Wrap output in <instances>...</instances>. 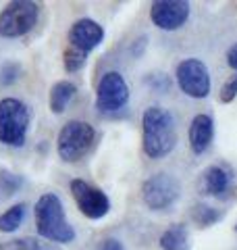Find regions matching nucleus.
Masks as SVG:
<instances>
[{
  "label": "nucleus",
  "instance_id": "1",
  "mask_svg": "<svg viewBox=\"0 0 237 250\" xmlns=\"http://www.w3.org/2000/svg\"><path fill=\"white\" fill-rule=\"evenodd\" d=\"M141 131H144V152L150 159H162L177 144V127L173 115L162 106H148L141 117Z\"/></svg>",
  "mask_w": 237,
  "mask_h": 250
},
{
  "label": "nucleus",
  "instance_id": "2",
  "mask_svg": "<svg viewBox=\"0 0 237 250\" xmlns=\"http://www.w3.org/2000/svg\"><path fill=\"white\" fill-rule=\"evenodd\" d=\"M36 215V229L42 238L59 244H69L75 240V229L69 225L65 217V208L57 194H44L40 196L34 208Z\"/></svg>",
  "mask_w": 237,
  "mask_h": 250
},
{
  "label": "nucleus",
  "instance_id": "3",
  "mask_svg": "<svg viewBox=\"0 0 237 250\" xmlns=\"http://www.w3.org/2000/svg\"><path fill=\"white\" fill-rule=\"evenodd\" d=\"M104 40V29L98 21L90 17L77 19L69 29V44L65 50V69L69 73L79 71L85 65L88 54L98 48L100 42Z\"/></svg>",
  "mask_w": 237,
  "mask_h": 250
},
{
  "label": "nucleus",
  "instance_id": "4",
  "mask_svg": "<svg viewBox=\"0 0 237 250\" xmlns=\"http://www.w3.org/2000/svg\"><path fill=\"white\" fill-rule=\"evenodd\" d=\"M94 140H96V129L88 121H69L62 125L57 140L59 156L65 163H75L83 159L92 150Z\"/></svg>",
  "mask_w": 237,
  "mask_h": 250
},
{
  "label": "nucleus",
  "instance_id": "5",
  "mask_svg": "<svg viewBox=\"0 0 237 250\" xmlns=\"http://www.w3.org/2000/svg\"><path fill=\"white\" fill-rule=\"evenodd\" d=\"M29 129V108L17 98L0 100V142L6 146H23Z\"/></svg>",
  "mask_w": 237,
  "mask_h": 250
},
{
  "label": "nucleus",
  "instance_id": "6",
  "mask_svg": "<svg viewBox=\"0 0 237 250\" xmlns=\"http://www.w3.org/2000/svg\"><path fill=\"white\" fill-rule=\"evenodd\" d=\"M40 17V6L31 0H15L0 11V36L21 38L29 34Z\"/></svg>",
  "mask_w": 237,
  "mask_h": 250
},
{
  "label": "nucleus",
  "instance_id": "7",
  "mask_svg": "<svg viewBox=\"0 0 237 250\" xmlns=\"http://www.w3.org/2000/svg\"><path fill=\"white\" fill-rule=\"evenodd\" d=\"M181 196V184L171 173H154L141 186V198L150 210H167Z\"/></svg>",
  "mask_w": 237,
  "mask_h": 250
},
{
  "label": "nucleus",
  "instance_id": "8",
  "mask_svg": "<svg viewBox=\"0 0 237 250\" xmlns=\"http://www.w3.org/2000/svg\"><path fill=\"white\" fill-rule=\"evenodd\" d=\"M129 103V85L118 71H106L96 88V108L100 113H117Z\"/></svg>",
  "mask_w": 237,
  "mask_h": 250
},
{
  "label": "nucleus",
  "instance_id": "9",
  "mask_svg": "<svg viewBox=\"0 0 237 250\" xmlns=\"http://www.w3.org/2000/svg\"><path fill=\"white\" fill-rule=\"evenodd\" d=\"M177 83L189 98H206L210 94V73L200 59H185L177 65Z\"/></svg>",
  "mask_w": 237,
  "mask_h": 250
},
{
  "label": "nucleus",
  "instance_id": "10",
  "mask_svg": "<svg viewBox=\"0 0 237 250\" xmlns=\"http://www.w3.org/2000/svg\"><path fill=\"white\" fill-rule=\"evenodd\" d=\"M71 194H73L77 208L83 213V217L96 221V219H102L108 215L110 200L100 188L83 182V179H73L71 182Z\"/></svg>",
  "mask_w": 237,
  "mask_h": 250
},
{
  "label": "nucleus",
  "instance_id": "11",
  "mask_svg": "<svg viewBox=\"0 0 237 250\" xmlns=\"http://www.w3.org/2000/svg\"><path fill=\"white\" fill-rule=\"evenodd\" d=\"M189 17V2L185 0H158L150 9V19L164 31L179 29Z\"/></svg>",
  "mask_w": 237,
  "mask_h": 250
},
{
  "label": "nucleus",
  "instance_id": "12",
  "mask_svg": "<svg viewBox=\"0 0 237 250\" xmlns=\"http://www.w3.org/2000/svg\"><path fill=\"white\" fill-rule=\"evenodd\" d=\"M212 138H215V121L210 115H196L189 123V146L196 154L206 152Z\"/></svg>",
  "mask_w": 237,
  "mask_h": 250
},
{
  "label": "nucleus",
  "instance_id": "13",
  "mask_svg": "<svg viewBox=\"0 0 237 250\" xmlns=\"http://www.w3.org/2000/svg\"><path fill=\"white\" fill-rule=\"evenodd\" d=\"M77 88L71 82H57L50 88V111L54 115H60L67 111L69 103L73 100Z\"/></svg>",
  "mask_w": 237,
  "mask_h": 250
},
{
  "label": "nucleus",
  "instance_id": "14",
  "mask_svg": "<svg viewBox=\"0 0 237 250\" xmlns=\"http://www.w3.org/2000/svg\"><path fill=\"white\" fill-rule=\"evenodd\" d=\"M229 186V173L223 167H208L204 171V190L212 196H220Z\"/></svg>",
  "mask_w": 237,
  "mask_h": 250
},
{
  "label": "nucleus",
  "instance_id": "15",
  "mask_svg": "<svg viewBox=\"0 0 237 250\" xmlns=\"http://www.w3.org/2000/svg\"><path fill=\"white\" fill-rule=\"evenodd\" d=\"M160 248L162 250H189L187 244V229L183 225H173L160 236Z\"/></svg>",
  "mask_w": 237,
  "mask_h": 250
},
{
  "label": "nucleus",
  "instance_id": "16",
  "mask_svg": "<svg viewBox=\"0 0 237 250\" xmlns=\"http://www.w3.org/2000/svg\"><path fill=\"white\" fill-rule=\"evenodd\" d=\"M25 219V205H15L11 208H6L0 215V231L2 233H11L15 229H19V225Z\"/></svg>",
  "mask_w": 237,
  "mask_h": 250
},
{
  "label": "nucleus",
  "instance_id": "17",
  "mask_svg": "<svg viewBox=\"0 0 237 250\" xmlns=\"http://www.w3.org/2000/svg\"><path fill=\"white\" fill-rule=\"evenodd\" d=\"M23 186V177L17 173H9V171H0V198L13 196L19 192Z\"/></svg>",
  "mask_w": 237,
  "mask_h": 250
},
{
  "label": "nucleus",
  "instance_id": "18",
  "mask_svg": "<svg viewBox=\"0 0 237 250\" xmlns=\"http://www.w3.org/2000/svg\"><path fill=\"white\" fill-rule=\"evenodd\" d=\"M192 217H194V221L196 223H200V225H212L215 221H218L220 219V213L217 208H212L208 205H196L194 210H192Z\"/></svg>",
  "mask_w": 237,
  "mask_h": 250
},
{
  "label": "nucleus",
  "instance_id": "19",
  "mask_svg": "<svg viewBox=\"0 0 237 250\" xmlns=\"http://www.w3.org/2000/svg\"><path fill=\"white\" fill-rule=\"evenodd\" d=\"M21 75V65L17 61H4L2 65H0V85H11L19 80Z\"/></svg>",
  "mask_w": 237,
  "mask_h": 250
},
{
  "label": "nucleus",
  "instance_id": "20",
  "mask_svg": "<svg viewBox=\"0 0 237 250\" xmlns=\"http://www.w3.org/2000/svg\"><path fill=\"white\" fill-rule=\"evenodd\" d=\"M0 250H42L36 238H17L9 242H0Z\"/></svg>",
  "mask_w": 237,
  "mask_h": 250
},
{
  "label": "nucleus",
  "instance_id": "21",
  "mask_svg": "<svg viewBox=\"0 0 237 250\" xmlns=\"http://www.w3.org/2000/svg\"><path fill=\"white\" fill-rule=\"evenodd\" d=\"M237 96V75L233 77V80H229L223 88H220V103H233Z\"/></svg>",
  "mask_w": 237,
  "mask_h": 250
},
{
  "label": "nucleus",
  "instance_id": "22",
  "mask_svg": "<svg viewBox=\"0 0 237 250\" xmlns=\"http://www.w3.org/2000/svg\"><path fill=\"white\" fill-rule=\"evenodd\" d=\"M98 250H125V248H123V244H121L118 240H115V238H106V240L98 246Z\"/></svg>",
  "mask_w": 237,
  "mask_h": 250
},
{
  "label": "nucleus",
  "instance_id": "23",
  "mask_svg": "<svg viewBox=\"0 0 237 250\" xmlns=\"http://www.w3.org/2000/svg\"><path fill=\"white\" fill-rule=\"evenodd\" d=\"M227 62H229V67L237 71V44H233L231 48H229V52H227Z\"/></svg>",
  "mask_w": 237,
  "mask_h": 250
}]
</instances>
